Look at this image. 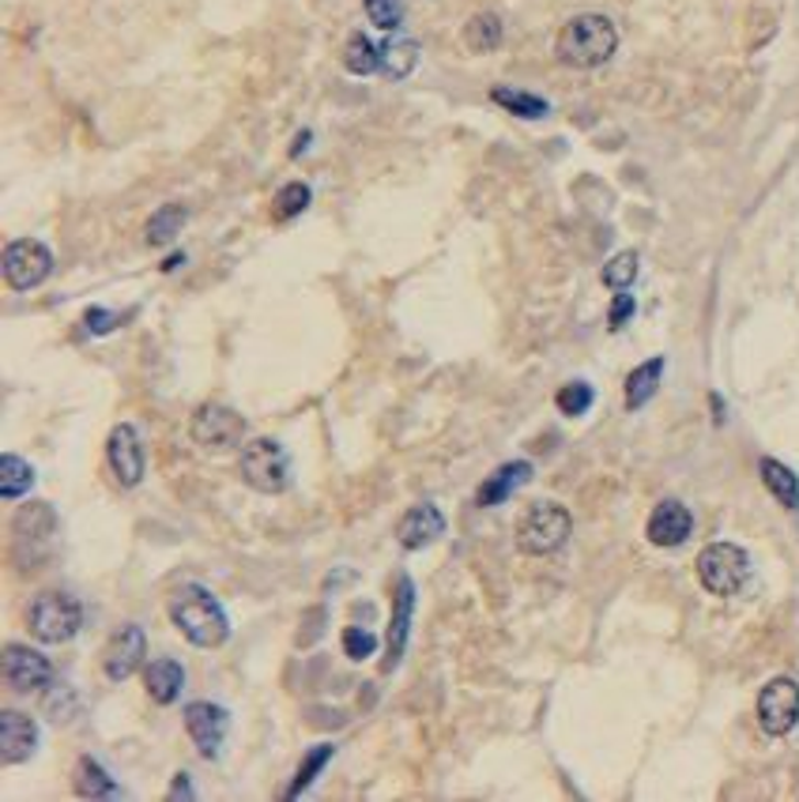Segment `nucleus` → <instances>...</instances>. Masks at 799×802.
Wrapping results in <instances>:
<instances>
[{
  "mask_svg": "<svg viewBox=\"0 0 799 802\" xmlns=\"http://www.w3.org/2000/svg\"><path fill=\"white\" fill-rule=\"evenodd\" d=\"M170 622L197 648H223L226 637H231V619H226L223 603L204 584H186L174 592Z\"/></svg>",
  "mask_w": 799,
  "mask_h": 802,
  "instance_id": "1",
  "label": "nucleus"
},
{
  "mask_svg": "<svg viewBox=\"0 0 799 802\" xmlns=\"http://www.w3.org/2000/svg\"><path fill=\"white\" fill-rule=\"evenodd\" d=\"M614 49H619V26L600 12L574 15L555 42V57L566 68H600L614 57Z\"/></svg>",
  "mask_w": 799,
  "mask_h": 802,
  "instance_id": "2",
  "label": "nucleus"
},
{
  "mask_svg": "<svg viewBox=\"0 0 799 802\" xmlns=\"http://www.w3.org/2000/svg\"><path fill=\"white\" fill-rule=\"evenodd\" d=\"M84 625V603L68 592H42L27 606V630L42 645H65L80 633Z\"/></svg>",
  "mask_w": 799,
  "mask_h": 802,
  "instance_id": "3",
  "label": "nucleus"
},
{
  "mask_svg": "<svg viewBox=\"0 0 799 802\" xmlns=\"http://www.w3.org/2000/svg\"><path fill=\"white\" fill-rule=\"evenodd\" d=\"M569 532H574V516L555 501H543V505H532L517 524V550L529 558H547L566 546Z\"/></svg>",
  "mask_w": 799,
  "mask_h": 802,
  "instance_id": "4",
  "label": "nucleus"
},
{
  "mask_svg": "<svg viewBox=\"0 0 799 802\" xmlns=\"http://www.w3.org/2000/svg\"><path fill=\"white\" fill-rule=\"evenodd\" d=\"M242 479L257 493H284L291 487V456L276 437H253L242 448Z\"/></svg>",
  "mask_w": 799,
  "mask_h": 802,
  "instance_id": "5",
  "label": "nucleus"
},
{
  "mask_svg": "<svg viewBox=\"0 0 799 802\" xmlns=\"http://www.w3.org/2000/svg\"><path fill=\"white\" fill-rule=\"evenodd\" d=\"M751 577V558L735 543H713L698 554V580L709 595H735Z\"/></svg>",
  "mask_w": 799,
  "mask_h": 802,
  "instance_id": "6",
  "label": "nucleus"
},
{
  "mask_svg": "<svg viewBox=\"0 0 799 802\" xmlns=\"http://www.w3.org/2000/svg\"><path fill=\"white\" fill-rule=\"evenodd\" d=\"M192 441L208 453H231L245 441V419L223 403H200L192 414Z\"/></svg>",
  "mask_w": 799,
  "mask_h": 802,
  "instance_id": "7",
  "label": "nucleus"
},
{
  "mask_svg": "<svg viewBox=\"0 0 799 802\" xmlns=\"http://www.w3.org/2000/svg\"><path fill=\"white\" fill-rule=\"evenodd\" d=\"M54 271V253L34 237H20L4 249V279L12 290H34L42 287Z\"/></svg>",
  "mask_w": 799,
  "mask_h": 802,
  "instance_id": "8",
  "label": "nucleus"
},
{
  "mask_svg": "<svg viewBox=\"0 0 799 802\" xmlns=\"http://www.w3.org/2000/svg\"><path fill=\"white\" fill-rule=\"evenodd\" d=\"M758 724L766 735L780 738L799 724V682L796 678H769L758 693Z\"/></svg>",
  "mask_w": 799,
  "mask_h": 802,
  "instance_id": "9",
  "label": "nucleus"
},
{
  "mask_svg": "<svg viewBox=\"0 0 799 802\" xmlns=\"http://www.w3.org/2000/svg\"><path fill=\"white\" fill-rule=\"evenodd\" d=\"M186 731L192 746H197V754L204 761H215L226 743V731H231V716H226V709H219L212 701H192L186 704Z\"/></svg>",
  "mask_w": 799,
  "mask_h": 802,
  "instance_id": "10",
  "label": "nucleus"
},
{
  "mask_svg": "<svg viewBox=\"0 0 799 802\" xmlns=\"http://www.w3.org/2000/svg\"><path fill=\"white\" fill-rule=\"evenodd\" d=\"M4 678L15 693H42L54 682V664L31 645H4Z\"/></svg>",
  "mask_w": 799,
  "mask_h": 802,
  "instance_id": "11",
  "label": "nucleus"
},
{
  "mask_svg": "<svg viewBox=\"0 0 799 802\" xmlns=\"http://www.w3.org/2000/svg\"><path fill=\"white\" fill-rule=\"evenodd\" d=\"M107 460H110V471L113 479L121 482L125 490L140 487V479H144V445H140V434L136 426H129V422H121V426L110 430L107 437Z\"/></svg>",
  "mask_w": 799,
  "mask_h": 802,
  "instance_id": "12",
  "label": "nucleus"
},
{
  "mask_svg": "<svg viewBox=\"0 0 799 802\" xmlns=\"http://www.w3.org/2000/svg\"><path fill=\"white\" fill-rule=\"evenodd\" d=\"M147 656V637L140 625H121L118 633L110 637L107 651H102V671H107L110 682H125L140 671Z\"/></svg>",
  "mask_w": 799,
  "mask_h": 802,
  "instance_id": "13",
  "label": "nucleus"
},
{
  "mask_svg": "<svg viewBox=\"0 0 799 802\" xmlns=\"http://www.w3.org/2000/svg\"><path fill=\"white\" fill-rule=\"evenodd\" d=\"M38 750V727L27 712L4 709L0 712V761L4 765H23L31 761Z\"/></svg>",
  "mask_w": 799,
  "mask_h": 802,
  "instance_id": "14",
  "label": "nucleus"
},
{
  "mask_svg": "<svg viewBox=\"0 0 799 802\" xmlns=\"http://www.w3.org/2000/svg\"><path fill=\"white\" fill-rule=\"evenodd\" d=\"M693 532V516L690 509L683 505V501H661V505L653 509V516H648L645 524V535L653 546H664V550H672V546H683L690 539Z\"/></svg>",
  "mask_w": 799,
  "mask_h": 802,
  "instance_id": "15",
  "label": "nucleus"
},
{
  "mask_svg": "<svg viewBox=\"0 0 799 802\" xmlns=\"http://www.w3.org/2000/svg\"><path fill=\"white\" fill-rule=\"evenodd\" d=\"M442 535H445V516H442V509L430 505V501L411 505L397 524V539L403 550H423L426 543L442 539Z\"/></svg>",
  "mask_w": 799,
  "mask_h": 802,
  "instance_id": "16",
  "label": "nucleus"
},
{
  "mask_svg": "<svg viewBox=\"0 0 799 802\" xmlns=\"http://www.w3.org/2000/svg\"><path fill=\"white\" fill-rule=\"evenodd\" d=\"M529 479H532V464L529 460H509V464L498 467L495 475H487V482L479 487L476 501L482 509H495V505H502V501L513 498V493L521 490Z\"/></svg>",
  "mask_w": 799,
  "mask_h": 802,
  "instance_id": "17",
  "label": "nucleus"
},
{
  "mask_svg": "<svg viewBox=\"0 0 799 802\" xmlns=\"http://www.w3.org/2000/svg\"><path fill=\"white\" fill-rule=\"evenodd\" d=\"M411 611H415V584H411V577H400L397 603H392V625H389V659H385V671H392V667L400 664L403 648H408Z\"/></svg>",
  "mask_w": 799,
  "mask_h": 802,
  "instance_id": "18",
  "label": "nucleus"
},
{
  "mask_svg": "<svg viewBox=\"0 0 799 802\" xmlns=\"http://www.w3.org/2000/svg\"><path fill=\"white\" fill-rule=\"evenodd\" d=\"M73 788L80 799H121L125 795V791L118 788V780H113L95 757H80V761H76Z\"/></svg>",
  "mask_w": 799,
  "mask_h": 802,
  "instance_id": "19",
  "label": "nucleus"
},
{
  "mask_svg": "<svg viewBox=\"0 0 799 802\" xmlns=\"http://www.w3.org/2000/svg\"><path fill=\"white\" fill-rule=\"evenodd\" d=\"M419 65V42L411 34L389 31V38L381 42V73L389 79H403L411 76Z\"/></svg>",
  "mask_w": 799,
  "mask_h": 802,
  "instance_id": "20",
  "label": "nucleus"
},
{
  "mask_svg": "<svg viewBox=\"0 0 799 802\" xmlns=\"http://www.w3.org/2000/svg\"><path fill=\"white\" fill-rule=\"evenodd\" d=\"M144 686H147V698L155 704H174L181 686H186V671H181V664H174V659H155V664L144 671Z\"/></svg>",
  "mask_w": 799,
  "mask_h": 802,
  "instance_id": "21",
  "label": "nucleus"
},
{
  "mask_svg": "<svg viewBox=\"0 0 799 802\" xmlns=\"http://www.w3.org/2000/svg\"><path fill=\"white\" fill-rule=\"evenodd\" d=\"M758 471H762V482H766V490L780 501V505H785V509H799V479H796L792 467H785L780 460H769V456H766V460L758 464Z\"/></svg>",
  "mask_w": 799,
  "mask_h": 802,
  "instance_id": "22",
  "label": "nucleus"
},
{
  "mask_svg": "<svg viewBox=\"0 0 799 802\" xmlns=\"http://www.w3.org/2000/svg\"><path fill=\"white\" fill-rule=\"evenodd\" d=\"M344 68L351 76H374L381 73V46L374 38H366L363 31L351 34L344 46Z\"/></svg>",
  "mask_w": 799,
  "mask_h": 802,
  "instance_id": "23",
  "label": "nucleus"
},
{
  "mask_svg": "<svg viewBox=\"0 0 799 802\" xmlns=\"http://www.w3.org/2000/svg\"><path fill=\"white\" fill-rule=\"evenodd\" d=\"M661 377H664V358H648V363H641L634 374L626 377V408L630 411L645 408V403L653 400Z\"/></svg>",
  "mask_w": 799,
  "mask_h": 802,
  "instance_id": "24",
  "label": "nucleus"
},
{
  "mask_svg": "<svg viewBox=\"0 0 799 802\" xmlns=\"http://www.w3.org/2000/svg\"><path fill=\"white\" fill-rule=\"evenodd\" d=\"M464 42L471 53H495L502 46V20L495 12H479L464 23Z\"/></svg>",
  "mask_w": 799,
  "mask_h": 802,
  "instance_id": "25",
  "label": "nucleus"
},
{
  "mask_svg": "<svg viewBox=\"0 0 799 802\" xmlns=\"http://www.w3.org/2000/svg\"><path fill=\"white\" fill-rule=\"evenodd\" d=\"M31 487H34V467L15 453L0 456V493H4V501H20Z\"/></svg>",
  "mask_w": 799,
  "mask_h": 802,
  "instance_id": "26",
  "label": "nucleus"
},
{
  "mask_svg": "<svg viewBox=\"0 0 799 802\" xmlns=\"http://www.w3.org/2000/svg\"><path fill=\"white\" fill-rule=\"evenodd\" d=\"M490 99L502 105V110L517 113V118H524V121H540V118H547V113H551L547 99H540V94H529V91H517V87H495V91H490Z\"/></svg>",
  "mask_w": 799,
  "mask_h": 802,
  "instance_id": "27",
  "label": "nucleus"
},
{
  "mask_svg": "<svg viewBox=\"0 0 799 802\" xmlns=\"http://www.w3.org/2000/svg\"><path fill=\"white\" fill-rule=\"evenodd\" d=\"M186 219H189V211L181 208V204H166V208H159L152 219H147V231H144L147 245H170L174 237L181 234Z\"/></svg>",
  "mask_w": 799,
  "mask_h": 802,
  "instance_id": "28",
  "label": "nucleus"
},
{
  "mask_svg": "<svg viewBox=\"0 0 799 802\" xmlns=\"http://www.w3.org/2000/svg\"><path fill=\"white\" fill-rule=\"evenodd\" d=\"M310 200H313L310 185H306V181H291V185H284V189L276 192V208H271V215H276L279 223H287V219L302 215V211L310 208Z\"/></svg>",
  "mask_w": 799,
  "mask_h": 802,
  "instance_id": "29",
  "label": "nucleus"
},
{
  "mask_svg": "<svg viewBox=\"0 0 799 802\" xmlns=\"http://www.w3.org/2000/svg\"><path fill=\"white\" fill-rule=\"evenodd\" d=\"M332 754H336V746L332 743H321V746H313L310 754H306V761H302V769H298V777L291 783V791H287V799H298L306 788H310L313 780H318V772L324 769V765L332 761Z\"/></svg>",
  "mask_w": 799,
  "mask_h": 802,
  "instance_id": "30",
  "label": "nucleus"
},
{
  "mask_svg": "<svg viewBox=\"0 0 799 802\" xmlns=\"http://www.w3.org/2000/svg\"><path fill=\"white\" fill-rule=\"evenodd\" d=\"M634 279H637V253L634 249L614 253V257L603 264V283H608L611 290H626Z\"/></svg>",
  "mask_w": 799,
  "mask_h": 802,
  "instance_id": "31",
  "label": "nucleus"
},
{
  "mask_svg": "<svg viewBox=\"0 0 799 802\" xmlns=\"http://www.w3.org/2000/svg\"><path fill=\"white\" fill-rule=\"evenodd\" d=\"M592 400H596V392H592V385H585V381L562 385L558 396H555L558 411H562V414H569V419H577V414H585L588 408H592Z\"/></svg>",
  "mask_w": 799,
  "mask_h": 802,
  "instance_id": "32",
  "label": "nucleus"
},
{
  "mask_svg": "<svg viewBox=\"0 0 799 802\" xmlns=\"http://www.w3.org/2000/svg\"><path fill=\"white\" fill-rule=\"evenodd\" d=\"M366 15L377 31H400L403 23V0H363Z\"/></svg>",
  "mask_w": 799,
  "mask_h": 802,
  "instance_id": "33",
  "label": "nucleus"
},
{
  "mask_svg": "<svg viewBox=\"0 0 799 802\" xmlns=\"http://www.w3.org/2000/svg\"><path fill=\"white\" fill-rule=\"evenodd\" d=\"M344 651L347 659H355V664H363V659H370L377 651V637L370 630H358V625H347L344 630Z\"/></svg>",
  "mask_w": 799,
  "mask_h": 802,
  "instance_id": "34",
  "label": "nucleus"
},
{
  "mask_svg": "<svg viewBox=\"0 0 799 802\" xmlns=\"http://www.w3.org/2000/svg\"><path fill=\"white\" fill-rule=\"evenodd\" d=\"M634 310H637V302H634V298H630L626 290H619V294H614V305H611V328L619 332L622 324H626L630 316H634Z\"/></svg>",
  "mask_w": 799,
  "mask_h": 802,
  "instance_id": "35",
  "label": "nucleus"
},
{
  "mask_svg": "<svg viewBox=\"0 0 799 802\" xmlns=\"http://www.w3.org/2000/svg\"><path fill=\"white\" fill-rule=\"evenodd\" d=\"M84 324H87V332H95V336H102V332H110L113 324H118V316L107 313V310H87Z\"/></svg>",
  "mask_w": 799,
  "mask_h": 802,
  "instance_id": "36",
  "label": "nucleus"
},
{
  "mask_svg": "<svg viewBox=\"0 0 799 802\" xmlns=\"http://www.w3.org/2000/svg\"><path fill=\"white\" fill-rule=\"evenodd\" d=\"M170 799H192L189 772H178V780H174V788H170Z\"/></svg>",
  "mask_w": 799,
  "mask_h": 802,
  "instance_id": "37",
  "label": "nucleus"
},
{
  "mask_svg": "<svg viewBox=\"0 0 799 802\" xmlns=\"http://www.w3.org/2000/svg\"><path fill=\"white\" fill-rule=\"evenodd\" d=\"M310 132H298V140H295V147H291V158H298V155H302L306 152V147H310Z\"/></svg>",
  "mask_w": 799,
  "mask_h": 802,
  "instance_id": "38",
  "label": "nucleus"
},
{
  "mask_svg": "<svg viewBox=\"0 0 799 802\" xmlns=\"http://www.w3.org/2000/svg\"><path fill=\"white\" fill-rule=\"evenodd\" d=\"M181 260H186V257H181V253H174V257H170V260H166V264H163V271H174V268H178V264H181Z\"/></svg>",
  "mask_w": 799,
  "mask_h": 802,
  "instance_id": "39",
  "label": "nucleus"
}]
</instances>
